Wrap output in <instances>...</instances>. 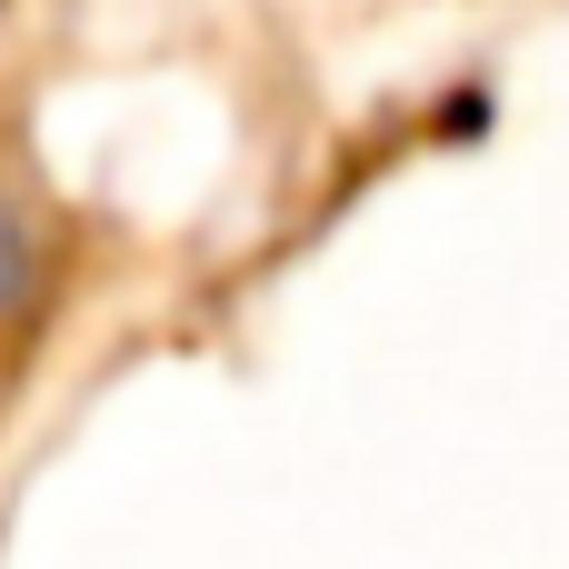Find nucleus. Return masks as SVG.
I'll return each instance as SVG.
<instances>
[{"label": "nucleus", "mask_w": 569, "mask_h": 569, "mask_svg": "<svg viewBox=\"0 0 569 569\" xmlns=\"http://www.w3.org/2000/svg\"><path fill=\"white\" fill-rule=\"evenodd\" d=\"M30 300V230H20V210L0 200V310H20Z\"/></svg>", "instance_id": "f257e3e1"}]
</instances>
